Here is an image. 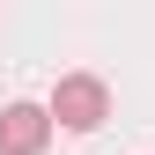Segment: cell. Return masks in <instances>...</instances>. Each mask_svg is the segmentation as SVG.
<instances>
[{
  "instance_id": "2",
  "label": "cell",
  "mask_w": 155,
  "mask_h": 155,
  "mask_svg": "<svg viewBox=\"0 0 155 155\" xmlns=\"http://www.w3.org/2000/svg\"><path fill=\"white\" fill-rule=\"evenodd\" d=\"M45 140H52L45 104H8L0 111V155H45Z\"/></svg>"
},
{
  "instance_id": "1",
  "label": "cell",
  "mask_w": 155,
  "mask_h": 155,
  "mask_svg": "<svg viewBox=\"0 0 155 155\" xmlns=\"http://www.w3.org/2000/svg\"><path fill=\"white\" fill-rule=\"evenodd\" d=\"M45 118L67 126V133H96V126L111 118V89L96 81V74H59L52 96H45Z\"/></svg>"
}]
</instances>
